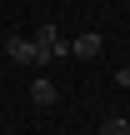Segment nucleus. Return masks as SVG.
Here are the masks:
<instances>
[{"label":"nucleus","mask_w":130,"mask_h":135,"mask_svg":"<svg viewBox=\"0 0 130 135\" xmlns=\"http://www.w3.org/2000/svg\"><path fill=\"white\" fill-rule=\"evenodd\" d=\"M5 55H10L15 65H50V60L40 55V45H35V40H20V35H15V40H5Z\"/></svg>","instance_id":"f257e3e1"},{"label":"nucleus","mask_w":130,"mask_h":135,"mask_svg":"<svg viewBox=\"0 0 130 135\" xmlns=\"http://www.w3.org/2000/svg\"><path fill=\"white\" fill-rule=\"evenodd\" d=\"M35 45H40V55H45V60H55V55H70V40H65V35H60L55 25H40Z\"/></svg>","instance_id":"f03ea898"},{"label":"nucleus","mask_w":130,"mask_h":135,"mask_svg":"<svg viewBox=\"0 0 130 135\" xmlns=\"http://www.w3.org/2000/svg\"><path fill=\"white\" fill-rule=\"evenodd\" d=\"M100 45H105V40H100L95 30H85V35H75V40H70V55H75V60H95V55H100Z\"/></svg>","instance_id":"7ed1b4c3"},{"label":"nucleus","mask_w":130,"mask_h":135,"mask_svg":"<svg viewBox=\"0 0 130 135\" xmlns=\"http://www.w3.org/2000/svg\"><path fill=\"white\" fill-rule=\"evenodd\" d=\"M30 100H35V105H55V100H60V85H55V80H35V85H30Z\"/></svg>","instance_id":"20e7f679"},{"label":"nucleus","mask_w":130,"mask_h":135,"mask_svg":"<svg viewBox=\"0 0 130 135\" xmlns=\"http://www.w3.org/2000/svg\"><path fill=\"white\" fill-rule=\"evenodd\" d=\"M100 135H130V120L125 115H105L100 120Z\"/></svg>","instance_id":"39448f33"}]
</instances>
